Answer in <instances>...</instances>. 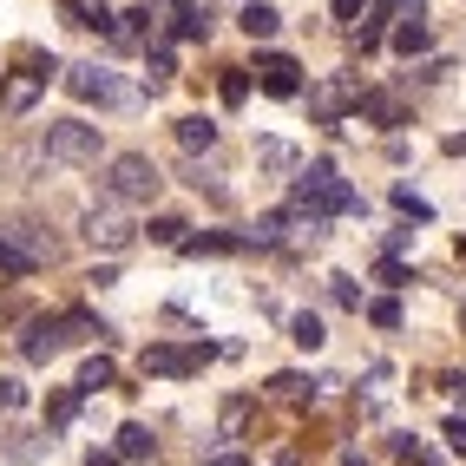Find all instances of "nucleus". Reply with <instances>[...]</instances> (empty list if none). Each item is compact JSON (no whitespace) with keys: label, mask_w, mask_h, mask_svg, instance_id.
<instances>
[{"label":"nucleus","mask_w":466,"mask_h":466,"mask_svg":"<svg viewBox=\"0 0 466 466\" xmlns=\"http://www.w3.org/2000/svg\"><path fill=\"white\" fill-rule=\"evenodd\" d=\"M394 210H400V217H414V224H433V204H427V198H414L408 184H394Z\"/></svg>","instance_id":"393cba45"},{"label":"nucleus","mask_w":466,"mask_h":466,"mask_svg":"<svg viewBox=\"0 0 466 466\" xmlns=\"http://www.w3.org/2000/svg\"><path fill=\"white\" fill-rule=\"evenodd\" d=\"M210 355H217L210 341H191V349H177V341H151V349L138 355V368H145V375H165V381H184V375H198Z\"/></svg>","instance_id":"7ed1b4c3"},{"label":"nucleus","mask_w":466,"mask_h":466,"mask_svg":"<svg viewBox=\"0 0 466 466\" xmlns=\"http://www.w3.org/2000/svg\"><path fill=\"white\" fill-rule=\"evenodd\" d=\"M447 447H453V453H466V420H447Z\"/></svg>","instance_id":"c9c22d12"},{"label":"nucleus","mask_w":466,"mask_h":466,"mask_svg":"<svg viewBox=\"0 0 466 466\" xmlns=\"http://www.w3.org/2000/svg\"><path fill=\"white\" fill-rule=\"evenodd\" d=\"M460 316H466V309H460Z\"/></svg>","instance_id":"79ce46f5"},{"label":"nucleus","mask_w":466,"mask_h":466,"mask_svg":"<svg viewBox=\"0 0 466 466\" xmlns=\"http://www.w3.org/2000/svg\"><path fill=\"white\" fill-rule=\"evenodd\" d=\"M86 237H92V243H106V250H126L138 230H132L118 210H92V217H86Z\"/></svg>","instance_id":"f8f14e48"},{"label":"nucleus","mask_w":466,"mask_h":466,"mask_svg":"<svg viewBox=\"0 0 466 466\" xmlns=\"http://www.w3.org/2000/svg\"><path fill=\"white\" fill-rule=\"evenodd\" d=\"M86 466H118V453H86Z\"/></svg>","instance_id":"e433bc0d"},{"label":"nucleus","mask_w":466,"mask_h":466,"mask_svg":"<svg viewBox=\"0 0 466 466\" xmlns=\"http://www.w3.org/2000/svg\"><path fill=\"white\" fill-rule=\"evenodd\" d=\"M40 145L59 165H99V126H92V118H53Z\"/></svg>","instance_id":"f03ea898"},{"label":"nucleus","mask_w":466,"mask_h":466,"mask_svg":"<svg viewBox=\"0 0 466 466\" xmlns=\"http://www.w3.org/2000/svg\"><path fill=\"white\" fill-rule=\"evenodd\" d=\"M184 230H191L184 217H151V243H184Z\"/></svg>","instance_id":"bb28decb"},{"label":"nucleus","mask_w":466,"mask_h":466,"mask_svg":"<svg viewBox=\"0 0 466 466\" xmlns=\"http://www.w3.org/2000/svg\"><path fill=\"white\" fill-rule=\"evenodd\" d=\"M79 400H86V388H79V381H73V388H53V400H46V420H53V427H66V420L79 414Z\"/></svg>","instance_id":"4be33fe9"},{"label":"nucleus","mask_w":466,"mask_h":466,"mask_svg":"<svg viewBox=\"0 0 466 466\" xmlns=\"http://www.w3.org/2000/svg\"><path fill=\"white\" fill-rule=\"evenodd\" d=\"M106 191L118 198V204H151L165 191V171L145 158V151H118V158L106 165Z\"/></svg>","instance_id":"f257e3e1"},{"label":"nucleus","mask_w":466,"mask_h":466,"mask_svg":"<svg viewBox=\"0 0 466 466\" xmlns=\"http://www.w3.org/2000/svg\"><path fill=\"white\" fill-rule=\"evenodd\" d=\"M355 112L368 118V126H381V132H394V126H408V106H400L394 92H355Z\"/></svg>","instance_id":"1a4fd4ad"},{"label":"nucleus","mask_w":466,"mask_h":466,"mask_svg":"<svg viewBox=\"0 0 466 466\" xmlns=\"http://www.w3.org/2000/svg\"><path fill=\"white\" fill-rule=\"evenodd\" d=\"M145 66H151V73H145V79H151V92H165V86H171V73H177V59H171V46H151V53H145Z\"/></svg>","instance_id":"5701e85b"},{"label":"nucleus","mask_w":466,"mask_h":466,"mask_svg":"<svg viewBox=\"0 0 466 466\" xmlns=\"http://www.w3.org/2000/svg\"><path fill=\"white\" fill-rule=\"evenodd\" d=\"M322 381H309V375H276L269 381V400H283V408H302V400H316Z\"/></svg>","instance_id":"f3484780"},{"label":"nucleus","mask_w":466,"mask_h":466,"mask_svg":"<svg viewBox=\"0 0 466 466\" xmlns=\"http://www.w3.org/2000/svg\"><path fill=\"white\" fill-rule=\"evenodd\" d=\"M53 73H59L53 59L26 53V66H20V73H7V86H0V106H7V112H26V106H34L40 92H46V79H53Z\"/></svg>","instance_id":"39448f33"},{"label":"nucleus","mask_w":466,"mask_h":466,"mask_svg":"<svg viewBox=\"0 0 466 466\" xmlns=\"http://www.w3.org/2000/svg\"><path fill=\"white\" fill-rule=\"evenodd\" d=\"M171 34H177V40H204V34H210V14L198 7V0H177V14H171Z\"/></svg>","instance_id":"a211bd4d"},{"label":"nucleus","mask_w":466,"mask_h":466,"mask_svg":"<svg viewBox=\"0 0 466 466\" xmlns=\"http://www.w3.org/2000/svg\"><path fill=\"white\" fill-rule=\"evenodd\" d=\"M433 46V26L420 20V7H400V26H394V53L400 59H414V53H427Z\"/></svg>","instance_id":"9d476101"},{"label":"nucleus","mask_w":466,"mask_h":466,"mask_svg":"<svg viewBox=\"0 0 466 466\" xmlns=\"http://www.w3.org/2000/svg\"><path fill=\"white\" fill-rule=\"evenodd\" d=\"M0 237H7L14 250H26L34 263H53V257H59V243H53V237H40L34 224H0Z\"/></svg>","instance_id":"4468645a"},{"label":"nucleus","mask_w":466,"mask_h":466,"mask_svg":"<svg viewBox=\"0 0 466 466\" xmlns=\"http://www.w3.org/2000/svg\"><path fill=\"white\" fill-rule=\"evenodd\" d=\"M447 151H453V158H466V132H453V138H447Z\"/></svg>","instance_id":"4c0bfd02"},{"label":"nucleus","mask_w":466,"mask_h":466,"mask_svg":"<svg viewBox=\"0 0 466 466\" xmlns=\"http://www.w3.org/2000/svg\"><path fill=\"white\" fill-rule=\"evenodd\" d=\"M59 79H66V92H73V99H86V106H132V92L118 86V73L92 66V59H86V66H66Z\"/></svg>","instance_id":"20e7f679"},{"label":"nucleus","mask_w":466,"mask_h":466,"mask_svg":"<svg viewBox=\"0 0 466 466\" xmlns=\"http://www.w3.org/2000/svg\"><path fill=\"white\" fill-rule=\"evenodd\" d=\"M408 7H420V0H408Z\"/></svg>","instance_id":"a19ab883"},{"label":"nucleus","mask_w":466,"mask_h":466,"mask_svg":"<svg viewBox=\"0 0 466 466\" xmlns=\"http://www.w3.org/2000/svg\"><path fill=\"white\" fill-rule=\"evenodd\" d=\"M349 106H355V79H322L309 92V118H316V126H335Z\"/></svg>","instance_id":"0eeeda50"},{"label":"nucleus","mask_w":466,"mask_h":466,"mask_svg":"<svg viewBox=\"0 0 466 466\" xmlns=\"http://www.w3.org/2000/svg\"><path fill=\"white\" fill-rule=\"evenodd\" d=\"M289 341H296V349H322V316H309V309L289 316Z\"/></svg>","instance_id":"b1692460"},{"label":"nucleus","mask_w":466,"mask_h":466,"mask_svg":"<svg viewBox=\"0 0 466 466\" xmlns=\"http://www.w3.org/2000/svg\"><path fill=\"white\" fill-rule=\"evenodd\" d=\"M204 466H250V460H243V453H237V447H217V453H210V460H204Z\"/></svg>","instance_id":"72a5a7b5"},{"label":"nucleus","mask_w":466,"mask_h":466,"mask_svg":"<svg viewBox=\"0 0 466 466\" xmlns=\"http://www.w3.org/2000/svg\"><path fill=\"white\" fill-rule=\"evenodd\" d=\"M79 388H86V394H99V388H112V361H106V355H92V361L79 368Z\"/></svg>","instance_id":"a878e982"},{"label":"nucleus","mask_w":466,"mask_h":466,"mask_svg":"<svg viewBox=\"0 0 466 466\" xmlns=\"http://www.w3.org/2000/svg\"><path fill=\"white\" fill-rule=\"evenodd\" d=\"M243 420H250V400H230V408H224V441H237V433H243Z\"/></svg>","instance_id":"7c9ffc66"},{"label":"nucleus","mask_w":466,"mask_h":466,"mask_svg":"<svg viewBox=\"0 0 466 466\" xmlns=\"http://www.w3.org/2000/svg\"><path fill=\"white\" fill-rule=\"evenodd\" d=\"M375 276H381L388 289H400V283H414V269H408V263H394V257H381V263H375Z\"/></svg>","instance_id":"c756f323"},{"label":"nucleus","mask_w":466,"mask_h":466,"mask_svg":"<svg viewBox=\"0 0 466 466\" xmlns=\"http://www.w3.org/2000/svg\"><path fill=\"white\" fill-rule=\"evenodd\" d=\"M257 165H263V171H296L302 158H296V145H283V138H263V145H257Z\"/></svg>","instance_id":"412c9836"},{"label":"nucleus","mask_w":466,"mask_h":466,"mask_svg":"<svg viewBox=\"0 0 466 466\" xmlns=\"http://www.w3.org/2000/svg\"><path fill=\"white\" fill-rule=\"evenodd\" d=\"M447 388H453V394H460V400H466V375H447Z\"/></svg>","instance_id":"58836bf2"},{"label":"nucleus","mask_w":466,"mask_h":466,"mask_svg":"<svg viewBox=\"0 0 466 466\" xmlns=\"http://www.w3.org/2000/svg\"><path fill=\"white\" fill-rule=\"evenodd\" d=\"M329 14L335 20H361V0H329Z\"/></svg>","instance_id":"f704fd0d"},{"label":"nucleus","mask_w":466,"mask_h":466,"mask_svg":"<svg viewBox=\"0 0 466 466\" xmlns=\"http://www.w3.org/2000/svg\"><path fill=\"white\" fill-rule=\"evenodd\" d=\"M368 322H375V329H400V302H394V296L368 302Z\"/></svg>","instance_id":"cd10ccee"},{"label":"nucleus","mask_w":466,"mask_h":466,"mask_svg":"<svg viewBox=\"0 0 466 466\" xmlns=\"http://www.w3.org/2000/svg\"><path fill=\"white\" fill-rule=\"evenodd\" d=\"M243 99H250V79H243V66H230L224 73V106H243Z\"/></svg>","instance_id":"2f4dec72"},{"label":"nucleus","mask_w":466,"mask_h":466,"mask_svg":"<svg viewBox=\"0 0 466 466\" xmlns=\"http://www.w3.org/2000/svg\"><path fill=\"white\" fill-rule=\"evenodd\" d=\"M184 184H191V191H210L217 204H224V184H217V177H210L204 165H184Z\"/></svg>","instance_id":"c85d7f7f"},{"label":"nucleus","mask_w":466,"mask_h":466,"mask_svg":"<svg viewBox=\"0 0 466 466\" xmlns=\"http://www.w3.org/2000/svg\"><path fill=\"white\" fill-rule=\"evenodd\" d=\"M151 26H158V20H151V7L138 0V7L112 14V40H118V46H151Z\"/></svg>","instance_id":"9b49d317"},{"label":"nucleus","mask_w":466,"mask_h":466,"mask_svg":"<svg viewBox=\"0 0 466 466\" xmlns=\"http://www.w3.org/2000/svg\"><path fill=\"white\" fill-rule=\"evenodd\" d=\"M59 349H66V329H59V316L26 322V335H20V355H26V361H53Z\"/></svg>","instance_id":"6e6552de"},{"label":"nucleus","mask_w":466,"mask_h":466,"mask_svg":"<svg viewBox=\"0 0 466 466\" xmlns=\"http://www.w3.org/2000/svg\"><path fill=\"white\" fill-rule=\"evenodd\" d=\"M177 145L191 151V158H198V151H210V145H217V118H204V112L177 118Z\"/></svg>","instance_id":"dca6fc26"},{"label":"nucleus","mask_w":466,"mask_h":466,"mask_svg":"<svg viewBox=\"0 0 466 466\" xmlns=\"http://www.w3.org/2000/svg\"><path fill=\"white\" fill-rule=\"evenodd\" d=\"M237 26H243V34H250V40H276V26H283V14H276L269 0H243Z\"/></svg>","instance_id":"2eb2a0df"},{"label":"nucleus","mask_w":466,"mask_h":466,"mask_svg":"<svg viewBox=\"0 0 466 466\" xmlns=\"http://www.w3.org/2000/svg\"><path fill=\"white\" fill-rule=\"evenodd\" d=\"M276 466H296V460H276Z\"/></svg>","instance_id":"ea45409f"},{"label":"nucleus","mask_w":466,"mask_h":466,"mask_svg":"<svg viewBox=\"0 0 466 466\" xmlns=\"http://www.w3.org/2000/svg\"><path fill=\"white\" fill-rule=\"evenodd\" d=\"M329 296H335V302H341V309H361V289H355V283H349V276H335V283H329Z\"/></svg>","instance_id":"473e14b6"},{"label":"nucleus","mask_w":466,"mask_h":466,"mask_svg":"<svg viewBox=\"0 0 466 466\" xmlns=\"http://www.w3.org/2000/svg\"><path fill=\"white\" fill-rule=\"evenodd\" d=\"M257 86L269 92V99H296V92H302V66L289 53H263L257 59Z\"/></svg>","instance_id":"423d86ee"},{"label":"nucleus","mask_w":466,"mask_h":466,"mask_svg":"<svg viewBox=\"0 0 466 466\" xmlns=\"http://www.w3.org/2000/svg\"><path fill=\"white\" fill-rule=\"evenodd\" d=\"M289 237V210H263L250 230H243V250H276Z\"/></svg>","instance_id":"ddd939ff"},{"label":"nucleus","mask_w":466,"mask_h":466,"mask_svg":"<svg viewBox=\"0 0 466 466\" xmlns=\"http://www.w3.org/2000/svg\"><path fill=\"white\" fill-rule=\"evenodd\" d=\"M59 329H66V341H106V322L86 316V309H66V316H59Z\"/></svg>","instance_id":"aec40b11"},{"label":"nucleus","mask_w":466,"mask_h":466,"mask_svg":"<svg viewBox=\"0 0 466 466\" xmlns=\"http://www.w3.org/2000/svg\"><path fill=\"white\" fill-rule=\"evenodd\" d=\"M151 453H158L151 427H138V420H126V427H118V460H151Z\"/></svg>","instance_id":"6ab92c4d"}]
</instances>
